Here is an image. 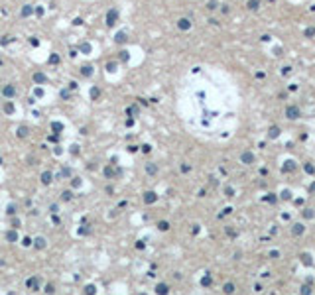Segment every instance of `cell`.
Segmentation results:
<instances>
[{"instance_id": "cell-12", "label": "cell", "mask_w": 315, "mask_h": 295, "mask_svg": "<svg viewBox=\"0 0 315 295\" xmlns=\"http://www.w3.org/2000/svg\"><path fill=\"white\" fill-rule=\"evenodd\" d=\"M207 8H209V10H215V8H217V2H215V0H211V2L207 4Z\"/></svg>"}, {"instance_id": "cell-13", "label": "cell", "mask_w": 315, "mask_h": 295, "mask_svg": "<svg viewBox=\"0 0 315 295\" xmlns=\"http://www.w3.org/2000/svg\"><path fill=\"white\" fill-rule=\"evenodd\" d=\"M81 49H83L85 53H89V51H91V45L89 44H83V45H81Z\"/></svg>"}, {"instance_id": "cell-8", "label": "cell", "mask_w": 315, "mask_h": 295, "mask_svg": "<svg viewBox=\"0 0 315 295\" xmlns=\"http://www.w3.org/2000/svg\"><path fill=\"white\" fill-rule=\"evenodd\" d=\"M116 42H126V33H116Z\"/></svg>"}, {"instance_id": "cell-10", "label": "cell", "mask_w": 315, "mask_h": 295, "mask_svg": "<svg viewBox=\"0 0 315 295\" xmlns=\"http://www.w3.org/2000/svg\"><path fill=\"white\" fill-rule=\"evenodd\" d=\"M305 35H307V37L315 35V28H307V30H305Z\"/></svg>"}, {"instance_id": "cell-2", "label": "cell", "mask_w": 315, "mask_h": 295, "mask_svg": "<svg viewBox=\"0 0 315 295\" xmlns=\"http://www.w3.org/2000/svg\"><path fill=\"white\" fill-rule=\"evenodd\" d=\"M116 16H118V12H116V10H110V12H108V18H106V24H108V26H112L114 20H116Z\"/></svg>"}, {"instance_id": "cell-11", "label": "cell", "mask_w": 315, "mask_h": 295, "mask_svg": "<svg viewBox=\"0 0 315 295\" xmlns=\"http://www.w3.org/2000/svg\"><path fill=\"white\" fill-rule=\"evenodd\" d=\"M278 132H280V130L274 126V128H270V136H272V138H276V136H278Z\"/></svg>"}, {"instance_id": "cell-3", "label": "cell", "mask_w": 315, "mask_h": 295, "mask_svg": "<svg viewBox=\"0 0 315 295\" xmlns=\"http://www.w3.org/2000/svg\"><path fill=\"white\" fill-rule=\"evenodd\" d=\"M179 28H181V30H189V28H191V22H189L187 18H181V20H179Z\"/></svg>"}, {"instance_id": "cell-14", "label": "cell", "mask_w": 315, "mask_h": 295, "mask_svg": "<svg viewBox=\"0 0 315 295\" xmlns=\"http://www.w3.org/2000/svg\"><path fill=\"white\" fill-rule=\"evenodd\" d=\"M91 97H93V98L99 97V89H93V91H91Z\"/></svg>"}, {"instance_id": "cell-4", "label": "cell", "mask_w": 315, "mask_h": 295, "mask_svg": "<svg viewBox=\"0 0 315 295\" xmlns=\"http://www.w3.org/2000/svg\"><path fill=\"white\" fill-rule=\"evenodd\" d=\"M14 93H16V89L8 85V87H4V97H14Z\"/></svg>"}, {"instance_id": "cell-7", "label": "cell", "mask_w": 315, "mask_h": 295, "mask_svg": "<svg viewBox=\"0 0 315 295\" xmlns=\"http://www.w3.org/2000/svg\"><path fill=\"white\" fill-rule=\"evenodd\" d=\"M248 8L250 10H256L258 8V0H248Z\"/></svg>"}, {"instance_id": "cell-15", "label": "cell", "mask_w": 315, "mask_h": 295, "mask_svg": "<svg viewBox=\"0 0 315 295\" xmlns=\"http://www.w3.org/2000/svg\"><path fill=\"white\" fill-rule=\"evenodd\" d=\"M49 61H51V63H59V57H57V55H51V59H49Z\"/></svg>"}, {"instance_id": "cell-6", "label": "cell", "mask_w": 315, "mask_h": 295, "mask_svg": "<svg viewBox=\"0 0 315 295\" xmlns=\"http://www.w3.org/2000/svg\"><path fill=\"white\" fill-rule=\"evenodd\" d=\"M34 81H35V83H45V75H44V73H35Z\"/></svg>"}, {"instance_id": "cell-5", "label": "cell", "mask_w": 315, "mask_h": 295, "mask_svg": "<svg viewBox=\"0 0 315 295\" xmlns=\"http://www.w3.org/2000/svg\"><path fill=\"white\" fill-rule=\"evenodd\" d=\"M81 71H83V75H87V77L93 75V67H91V65H83V67H81Z\"/></svg>"}, {"instance_id": "cell-1", "label": "cell", "mask_w": 315, "mask_h": 295, "mask_svg": "<svg viewBox=\"0 0 315 295\" xmlns=\"http://www.w3.org/2000/svg\"><path fill=\"white\" fill-rule=\"evenodd\" d=\"M301 114V110H299V106H293V104H290V106H286V116L290 118V120H295L297 116Z\"/></svg>"}, {"instance_id": "cell-9", "label": "cell", "mask_w": 315, "mask_h": 295, "mask_svg": "<svg viewBox=\"0 0 315 295\" xmlns=\"http://www.w3.org/2000/svg\"><path fill=\"white\" fill-rule=\"evenodd\" d=\"M22 14H24V16H30V14H32V6H24Z\"/></svg>"}]
</instances>
